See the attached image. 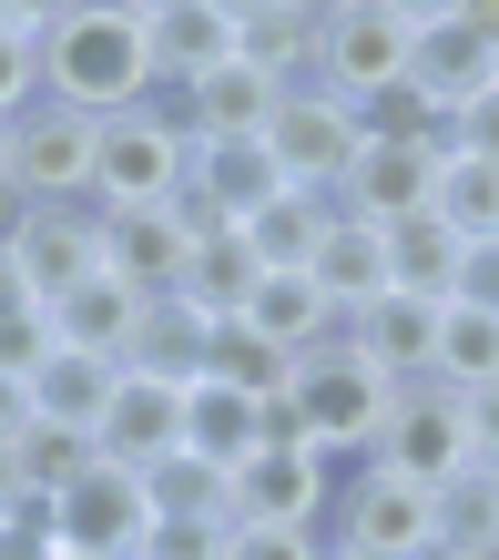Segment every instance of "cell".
Returning <instances> with one entry per match:
<instances>
[{
  "label": "cell",
  "instance_id": "obj_11",
  "mask_svg": "<svg viewBox=\"0 0 499 560\" xmlns=\"http://www.w3.org/2000/svg\"><path fill=\"white\" fill-rule=\"evenodd\" d=\"M51 540H61V550H92V560H143V540H153L143 479L113 469V458H92V469L51 500Z\"/></svg>",
  "mask_w": 499,
  "mask_h": 560
},
{
  "label": "cell",
  "instance_id": "obj_17",
  "mask_svg": "<svg viewBox=\"0 0 499 560\" xmlns=\"http://www.w3.org/2000/svg\"><path fill=\"white\" fill-rule=\"evenodd\" d=\"M92 448L113 458V469H163V458L184 448V387H143V377H123L113 387V408H103V428H92Z\"/></svg>",
  "mask_w": 499,
  "mask_h": 560
},
{
  "label": "cell",
  "instance_id": "obj_29",
  "mask_svg": "<svg viewBox=\"0 0 499 560\" xmlns=\"http://www.w3.org/2000/svg\"><path fill=\"white\" fill-rule=\"evenodd\" d=\"M459 245L439 214H408V224H387V285L397 295H428V306H449V285H459Z\"/></svg>",
  "mask_w": 499,
  "mask_h": 560
},
{
  "label": "cell",
  "instance_id": "obj_3",
  "mask_svg": "<svg viewBox=\"0 0 499 560\" xmlns=\"http://www.w3.org/2000/svg\"><path fill=\"white\" fill-rule=\"evenodd\" d=\"M408 42H418L408 0H326V21H316V82L368 113L378 92L408 82Z\"/></svg>",
  "mask_w": 499,
  "mask_h": 560
},
{
  "label": "cell",
  "instance_id": "obj_35",
  "mask_svg": "<svg viewBox=\"0 0 499 560\" xmlns=\"http://www.w3.org/2000/svg\"><path fill=\"white\" fill-rule=\"evenodd\" d=\"M11 458H21L31 500H61V489H72V479H82V469H92V458H103V448H92L82 428H51V418H31L21 439H11Z\"/></svg>",
  "mask_w": 499,
  "mask_h": 560
},
{
  "label": "cell",
  "instance_id": "obj_48",
  "mask_svg": "<svg viewBox=\"0 0 499 560\" xmlns=\"http://www.w3.org/2000/svg\"><path fill=\"white\" fill-rule=\"evenodd\" d=\"M326 560H378V550H337V540H326Z\"/></svg>",
  "mask_w": 499,
  "mask_h": 560
},
{
  "label": "cell",
  "instance_id": "obj_7",
  "mask_svg": "<svg viewBox=\"0 0 499 560\" xmlns=\"http://www.w3.org/2000/svg\"><path fill=\"white\" fill-rule=\"evenodd\" d=\"M92 153H103V122L72 103H31L11 122V153L0 174L21 184V205H92Z\"/></svg>",
  "mask_w": 499,
  "mask_h": 560
},
{
  "label": "cell",
  "instance_id": "obj_30",
  "mask_svg": "<svg viewBox=\"0 0 499 560\" xmlns=\"http://www.w3.org/2000/svg\"><path fill=\"white\" fill-rule=\"evenodd\" d=\"M255 285H265V266H255V245H245V224H235V235H205V245H194V266H184V306H205V316L224 326V316H245V306H255Z\"/></svg>",
  "mask_w": 499,
  "mask_h": 560
},
{
  "label": "cell",
  "instance_id": "obj_49",
  "mask_svg": "<svg viewBox=\"0 0 499 560\" xmlns=\"http://www.w3.org/2000/svg\"><path fill=\"white\" fill-rule=\"evenodd\" d=\"M489 42H499V0H489Z\"/></svg>",
  "mask_w": 499,
  "mask_h": 560
},
{
  "label": "cell",
  "instance_id": "obj_19",
  "mask_svg": "<svg viewBox=\"0 0 499 560\" xmlns=\"http://www.w3.org/2000/svg\"><path fill=\"white\" fill-rule=\"evenodd\" d=\"M347 347L368 357L387 387H418V377H428V357H439V306L387 285L378 306H357V316H347Z\"/></svg>",
  "mask_w": 499,
  "mask_h": 560
},
{
  "label": "cell",
  "instance_id": "obj_46",
  "mask_svg": "<svg viewBox=\"0 0 499 560\" xmlns=\"http://www.w3.org/2000/svg\"><path fill=\"white\" fill-rule=\"evenodd\" d=\"M21 224H31V205H21V184L0 174V255H11V235H21Z\"/></svg>",
  "mask_w": 499,
  "mask_h": 560
},
{
  "label": "cell",
  "instance_id": "obj_33",
  "mask_svg": "<svg viewBox=\"0 0 499 560\" xmlns=\"http://www.w3.org/2000/svg\"><path fill=\"white\" fill-rule=\"evenodd\" d=\"M428 214H439L459 245H489V235H499V163L449 153V163H439V194H428Z\"/></svg>",
  "mask_w": 499,
  "mask_h": 560
},
{
  "label": "cell",
  "instance_id": "obj_21",
  "mask_svg": "<svg viewBox=\"0 0 499 560\" xmlns=\"http://www.w3.org/2000/svg\"><path fill=\"white\" fill-rule=\"evenodd\" d=\"M499 550V469L469 458L459 479L428 489V560H489Z\"/></svg>",
  "mask_w": 499,
  "mask_h": 560
},
{
  "label": "cell",
  "instance_id": "obj_16",
  "mask_svg": "<svg viewBox=\"0 0 499 560\" xmlns=\"http://www.w3.org/2000/svg\"><path fill=\"white\" fill-rule=\"evenodd\" d=\"M163 103L184 113V133H194V143H265V122H276L286 92L265 82L255 61H214L194 92H163Z\"/></svg>",
  "mask_w": 499,
  "mask_h": 560
},
{
  "label": "cell",
  "instance_id": "obj_25",
  "mask_svg": "<svg viewBox=\"0 0 499 560\" xmlns=\"http://www.w3.org/2000/svg\"><path fill=\"white\" fill-rule=\"evenodd\" d=\"M113 387H123V368H103V357H82V347H51L42 368H31V418H51V428H103V408H113Z\"/></svg>",
  "mask_w": 499,
  "mask_h": 560
},
{
  "label": "cell",
  "instance_id": "obj_13",
  "mask_svg": "<svg viewBox=\"0 0 499 560\" xmlns=\"http://www.w3.org/2000/svg\"><path fill=\"white\" fill-rule=\"evenodd\" d=\"M184 266H194V235L174 224V205H103V276L113 285L163 306V295H184Z\"/></svg>",
  "mask_w": 499,
  "mask_h": 560
},
{
  "label": "cell",
  "instance_id": "obj_37",
  "mask_svg": "<svg viewBox=\"0 0 499 560\" xmlns=\"http://www.w3.org/2000/svg\"><path fill=\"white\" fill-rule=\"evenodd\" d=\"M357 122H368V143H449V122L428 113V103H418L408 82H397V92H378V103L357 113Z\"/></svg>",
  "mask_w": 499,
  "mask_h": 560
},
{
  "label": "cell",
  "instance_id": "obj_52",
  "mask_svg": "<svg viewBox=\"0 0 499 560\" xmlns=\"http://www.w3.org/2000/svg\"><path fill=\"white\" fill-rule=\"evenodd\" d=\"M489 560H499V550H489Z\"/></svg>",
  "mask_w": 499,
  "mask_h": 560
},
{
  "label": "cell",
  "instance_id": "obj_8",
  "mask_svg": "<svg viewBox=\"0 0 499 560\" xmlns=\"http://www.w3.org/2000/svg\"><path fill=\"white\" fill-rule=\"evenodd\" d=\"M337 458H316L306 439H255V458L235 469V520L245 530H326V510H337Z\"/></svg>",
  "mask_w": 499,
  "mask_h": 560
},
{
  "label": "cell",
  "instance_id": "obj_6",
  "mask_svg": "<svg viewBox=\"0 0 499 560\" xmlns=\"http://www.w3.org/2000/svg\"><path fill=\"white\" fill-rule=\"evenodd\" d=\"M469 458H479V448H469V398H449L439 377H418V387H397V408H387L378 448H368V469L439 489V479L469 469Z\"/></svg>",
  "mask_w": 499,
  "mask_h": 560
},
{
  "label": "cell",
  "instance_id": "obj_41",
  "mask_svg": "<svg viewBox=\"0 0 499 560\" xmlns=\"http://www.w3.org/2000/svg\"><path fill=\"white\" fill-rule=\"evenodd\" d=\"M449 306H479V316H499V235L459 255V285H449Z\"/></svg>",
  "mask_w": 499,
  "mask_h": 560
},
{
  "label": "cell",
  "instance_id": "obj_18",
  "mask_svg": "<svg viewBox=\"0 0 499 560\" xmlns=\"http://www.w3.org/2000/svg\"><path fill=\"white\" fill-rule=\"evenodd\" d=\"M316 21L326 0H235V61H255L276 92L316 82Z\"/></svg>",
  "mask_w": 499,
  "mask_h": 560
},
{
  "label": "cell",
  "instance_id": "obj_47",
  "mask_svg": "<svg viewBox=\"0 0 499 560\" xmlns=\"http://www.w3.org/2000/svg\"><path fill=\"white\" fill-rule=\"evenodd\" d=\"M31 295H21V276H11V255H0V316H21Z\"/></svg>",
  "mask_w": 499,
  "mask_h": 560
},
{
  "label": "cell",
  "instance_id": "obj_4",
  "mask_svg": "<svg viewBox=\"0 0 499 560\" xmlns=\"http://www.w3.org/2000/svg\"><path fill=\"white\" fill-rule=\"evenodd\" d=\"M194 174V133H184V113L163 103H132L103 122V153H92V205H174Z\"/></svg>",
  "mask_w": 499,
  "mask_h": 560
},
{
  "label": "cell",
  "instance_id": "obj_31",
  "mask_svg": "<svg viewBox=\"0 0 499 560\" xmlns=\"http://www.w3.org/2000/svg\"><path fill=\"white\" fill-rule=\"evenodd\" d=\"M205 387H235V398L276 408L286 387H295V357H276L245 316H224V326H214V357H205Z\"/></svg>",
  "mask_w": 499,
  "mask_h": 560
},
{
  "label": "cell",
  "instance_id": "obj_15",
  "mask_svg": "<svg viewBox=\"0 0 499 560\" xmlns=\"http://www.w3.org/2000/svg\"><path fill=\"white\" fill-rule=\"evenodd\" d=\"M153 92H194L214 61H235V0H143Z\"/></svg>",
  "mask_w": 499,
  "mask_h": 560
},
{
  "label": "cell",
  "instance_id": "obj_43",
  "mask_svg": "<svg viewBox=\"0 0 499 560\" xmlns=\"http://www.w3.org/2000/svg\"><path fill=\"white\" fill-rule=\"evenodd\" d=\"M469 448L499 469V387H479V398H469Z\"/></svg>",
  "mask_w": 499,
  "mask_h": 560
},
{
  "label": "cell",
  "instance_id": "obj_50",
  "mask_svg": "<svg viewBox=\"0 0 499 560\" xmlns=\"http://www.w3.org/2000/svg\"><path fill=\"white\" fill-rule=\"evenodd\" d=\"M51 560H92V550H51Z\"/></svg>",
  "mask_w": 499,
  "mask_h": 560
},
{
  "label": "cell",
  "instance_id": "obj_32",
  "mask_svg": "<svg viewBox=\"0 0 499 560\" xmlns=\"http://www.w3.org/2000/svg\"><path fill=\"white\" fill-rule=\"evenodd\" d=\"M428 377H439L449 398H479V387H499V316H479V306H439V357H428Z\"/></svg>",
  "mask_w": 499,
  "mask_h": 560
},
{
  "label": "cell",
  "instance_id": "obj_44",
  "mask_svg": "<svg viewBox=\"0 0 499 560\" xmlns=\"http://www.w3.org/2000/svg\"><path fill=\"white\" fill-rule=\"evenodd\" d=\"M31 510H51V500H31V479H21V458L0 448V520H31Z\"/></svg>",
  "mask_w": 499,
  "mask_h": 560
},
{
  "label": "cell",
  "instance_id": "obj_10",
  "mask_svg": "<svg viewBox=\"0 0 499 560\" xmlns=\"http://www.w3.org/2000/svg\"><path fill=\"white\" fill-rule=\"evenodd\" d=\"M11 276L31 306H61V295H82L103 276V205H31V224L11 235Z\"/></svg>",
  "mask_w": 499,
  "mask_h": 560
},
{
  "label": "cell",
  "instance_id": "obj_39",
  "mask_svg": "<svg viewBox=\"0 0 499 560\" xmlns=\"http://www.w3.org/2000/svg\"><path fill=\"white\" fill-rule=\"evenodd\" d=\"M449 153H479V163H499V82L479 92V103H459V113H449Z\"/></svg>",
  "mask_w": 499,
  "mask_h": 560
},
{
  "label": "cell",
  "instance_id": "obj_28",
  "mask_svg": "<svg viewBox=\"0 0 499 560\" xmlns=\"http://www.w3.org/2000/svg\"><path fill=\"white\" fill-rule=\"evenodd\" d=\"M255 439H265L255 398H235V387H184V448L205 458V469H224V479H235L245 458H255Z\"/></svg>",
  "mask_w": 499,
  "mask_h": 560
},
{
  "label": "cell",
  "instance_id": "obj_24",
  "mask_svg": "<svg viewBox=\"0 0 499 560\" xmlns=\"http://www.w3.org/2000/svg\"><path fill=\"white\" fill-rule=\"evenodd\" d=\"M184 184L205 194L224 224H255V214L286 194V174H276V153H265V143H194V174H184Z\"/></svg>",
  "mask_w": 499,
  "mask_h": 560
},
{
  "label": "cell",
  "instance_id": "obj_51",
  "mask_svg": "<svg viewBox=\"0 0 499 560\" xmlns=\"http://www.w3.org/2000/svg\"><path fill=\"white\" fill-rule=\"evenodd\" d=\"M0 153H11V122H0Z\"/></svg>",
  "mask_w": 499,
  "mask_h": 560
},
{
  "label": "cell",
  "instance_id": "obj_5",
  "mask_svg": "<svg viewBox=\"0 0 499 560\" xmlns=\"http://www.w3.org/2000/svg\"><path fill=\"white\" fill-rule=\"evenodd\" d=\"M499 82V42H489V0H428L418 11V42H408V92L428 113H459Z\"/></svg>",
  "mask_w": 499,
  "mask_h": 560
},
{
  "label": "cell",
  "instance_id": "obj_12",
  "mask_svg": "<svg viewBox=\"0 0 499 560\" xmlns=\"http://www.w3.org/2000/svg\"><path fill=\"white\" fill-rule=\"evenodd\" d=\"M326 540L337 550H378V560H428V489L387 479V469H347L337 510H326Z\"/></svg>",
  "mask_w": 499,
  "mask_h": 560
},
{
  "label": "cell",
  "instance_id": "obj_1",
  "mask_svg": "<svg viewBox=\"0 0 499 560\" xmlns=\"http://www.w3.org/2000/svg\"><path fill=\"white\" fill-rule=\"evenodd\" d=\"M42 103H72L92 122L153 103L143 0H42Z\"/></svg>",
  "mask_w": 499,
  "mask_h": 560
},
{
  "label": "cell",
  "instance_id": "obj_26",
  "mask_svg": "<svg viewBox=\"0 0 499 560\" xmlns=\"http://www.w3.org/2000/svg\"><path fill=\"white\" fill-rule=\"evenodd\" d=\"M132 326H143V295L113 285V276H92L82 295H61V306H51V347H82V357H103V368H123Z\"/></svg>",
  "mask_w": 499,
  "mask_h": 560
},
{
  "label": "cell",
  "instance_id": "obj_23",
  "mask_svg": "<svg viewBox=\"0 0 499 560\" xmlns=\"http://www.w3.org/2000/svg\"><path fill=\"white\" fill-rule=\"evenodd\" d=\"M245 326H255L276 357H316V347H337V337H347V316L316 295V276H265V285H255V306H245Z\"/></svg>",
  "mask_w": 499,
  "mask_h": 560
},
{
  "label": "cell",
  "instance_id": "obj_20",
  "mask_svg": "<svg viewBox=\"0 0 499 560\" xmlns=\"http://www.w3.org/2000/svg\"><path fill=\"white\" fill-rule=\"evenodd\" d=\"M205 357H214V316L184 306V295H163V306H143V326H132L123 377H143V387H205Z\"/></svg>",
  "mask_w": 499,
  "mask_h": 560
},
{
  "label": "cell",
  "instance_id": "obj_14",
  "mask_svg": "<svg viewBox=\"0 0 499 560\" xmlns=\"http://www.w3.org/2000/svg\"><path fill=\"white\" fill-rule=\"evenodd\" d=\"M439 163H449V143H357L347 184H337V214H357V224H378V235H387V224L428 214Z\"/></svg>",
  "mask_w": 499,
  "mask_h": 560
},
{
  "label": "cell",
  "instance_id": "obj_9",
  "mask_svg": "<svg viewBox=\"0 0 499 560\" xmlns=\"http://www.w3.org/2000/svg\"><path fill=\"white\" fill-rule=\"evenodd\" d=\"M357 143H368V122H357V103H337L326 82H295L276 122H265V153H276V174L286 184H306V194H337L347 184V163Z\"/></svg>",
  "mask_w": 499,
  "mask_h": 560
},
{
  "label": "cell",
  "instance_id": "obj_42",
  "mask_svg": "<svg viewBox=\"0 0 499 560\" xmlns=\"http://www.w3.org/2000/svg\"><path fill=\"white\" fill-rule=\"evenodd\" d=\"M51 510H31V520H0V560H51Z\"/></svg>",
  "mask_w": 499,
  "mask_h": 560
},
{
  "label": "cell",
  "instance_id": "obj_27",
  "mask_svg": "<svg viewBox=\"0 0 499 560\" xmlns=\"http://www.w3.org/2000/svg\"><path fill=\"white\" fill-rule=\"evenodd\" d=\"M326 224H337V194L286 184L276 205L245 224V245H255V266H265V276H306V255H316V235H326Z\"/></svg>",
  "mask_w": 499,
  "mask_h": 560
},
{
  "label": "cell",
  "instance_id": "obj_40",
  "mask_svg": "<svg viewBox=\"0 0 499 560\" xmlns=\"http://www.w3.org/2000/svg\"><path fill=\"white\" fill-rule=\"evenodd\" d=\"M224 560H326V530H245L235 520V550Z\"/></svg>",
  "mask_w": 499,
  "mask_h": 560
},
{
  "label": "cell",
  "instance_id": "obj_34",
  "mask_svg": "<svg viewBox=\"0 0 499 560\" xmlns=\"http://www.w3.org/2000/svg\"><path fill=\"white\" fill-rule=\"evenodd\" d=\"M143 500H153V520H235V479L205 469L194 448H174L163 469H143Z\"/></svg>",
  "mask_w": 499,
  "mask_h": 560
},
{
  "label": "cell",
  "instance_id": "obj_53",
  "mask_svg": "<svg viewBox=\"0 0 499 560\" xmlns=\"http://www.w3.org/2000/svg\"><path fill=\"white\" fill-rule=\"evenodd\" d=\"M143 560H153V550H143Z\"/></svg>",
  "mask_w": 499,
  "mask_h": 560
},
{
  "label": "cell",
  "instance_id": "obj_45",
  "mask_svg": "<svg viewBox=\"0 0 499 560\" xmlns=\"http://www.w3.org/2000/svg\"><path fill=\"white\" fill-rule=\"evenodd\" d=\"M21 428H31V377H11V368H0V448H11Z\"/></svg>",
  "mask_w": 499,
  "mask_h": 560
},
{
  "label": "cell",
  "instance_id": "obj_22",
  "mask_svg": "<svg viewBox=\"0 0 499 560\" xmlns=\"http://www.w3.org/2000/svg\"><path fill=\"white\" fill-rule=\"evenodd\" d=\"M306 276H316V295H326V306H337V316L378 306V295H387V235H378V224H357V214H337V224H326V235H316Z\"/></svg>",
  "mask_w": 499,
  "mask_h": 560
},
{
  "label": "cell",
  "instance_id": "obj_38",
  "mask_svg": "<svg viewBox=\"0 0 499 560\" xmlns=\"http://www.w3.org/2000/svg\"><path fill=\"white\" fill-rule=\"evenodd\" d=\"M153 560H224L235 550V520H153Z\"/></svg>",
  "mask_w": 499,
  "mask_h": 560
},
{
  "label": "cell",
  "instance_id": "obj_2",
  "mask_svg": "<svg viewBox=\"0 0 499 560\" xmlns=\"http://www.w3.org/2000/svg\"><path fill=\"white\" fill-rule=\"evenodd\" d=\"M286 408L295 428H306V448L316 458H337V469H368V448H378V428L397 408V387L357 357L347 337L337 347H316V357H295V387H286Z\"/></svg>",
  "mask_w": 499,
  "mask_h": 560
},
{
  "label": "cell",
  "instance_id": "obj_36",
  "mask_svg": "<svg viewBox=\"0 0 499 560\" xmlns=\"http://www.w3.org/2000/svg\"><path fill=\"white\" fill-rule=\"evenodd\" d=\"M31 103H42V11L0 0V122H21Z\"/></svg>",
  "mask_w": 499,
  "mask_h": 560
}]
</instances>
